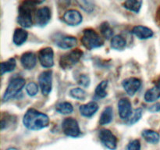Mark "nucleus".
<instances>
[{
  "label": "nucleus",
  "instance_id": "c85d7f7f",
  "mask_svg": "<svg viewBox=\"0 0 160 150\" xmlns=\"http://www.w3.org/2000/svg\"><path fill=\"white\" fill-rule=\"evenodd\" d=\"M142 114H143V111H142V109L141 108H138V109H135L134 111H133L132 114H131V117H129L128 120H127V123L128 125H133L134 123H136L137 122H138L140 120V119L142 118Z\"/></svg>",
  "mask_w": 160,
  "mask_h": 150
},
{
  "label": "nucleus",
  "instance_id": "dca6fc26",
  "mask_svg": "<svg viewBox=\"0 0 160 150\" xmlns=\"http://www.w3.org/2000/svg\"><path fill=\"white\" fill-rule=\"evenodd\" d=\"M132 33L141 40H145V39L151 38L154 35V32L149 28L142 25H138L133 28Z\"/></svg>",
  "mask_w": 160,
  "mask_h": 150
},
{
  "label": "nucleus",
  "instance_id": "9b49d317",
  "mask_svg": "<svg viewBox=\"0 0 160 150\" xmlns=\"http://www.w3.org/2000/svg\"><path fill=\"white\" fill-rule=\"evenodd\" d=\"M122 86L127 94L133 96L140 89L142 86V81L138 78H129L123 80Z\"/></svg>",
  "mask_w": 160,
  "mask_h": 150
},
{
  "label": "nucleus",
  "instance_id": "bb28decb",
  "mask_svg": "<svg viewBox=\"0 0 160 150\" xmlns=\"http://www.w3.org/2000/svg\"><path fill=\"white\" fill-rule=\"evenodd\" d=\"M99 30L102 35L106 39H109L110 38H112V35H113V30H112L110 24L108 22H102L100 24Z\"/></svg>",
  "mask_w": 160,
  "mask_h": 150
},
{
  "label": "nucleus",
  "instance_id": "f03ea898",
  "mask_svg": "<svg viewBox=\"0 0 160 150\" xmlns=\"http://www.w3.org/2000/svg\"><path fill=\"white\" fill-rule=\"evenodd\" d=\"M43 2L24 1L19 6L17 23L25 28H31L33 25V12L36 5L42 4Z\"/></svg>",
  "mask_w": 160,
  "mask_h": 150
},
{
  "label": "nucleus",
  "instance_id": "423d86ee",
  "mask_svg": "<svg viewBox=\"0 0 160 150\" xmlns=\"http://www.w3.org/2000/svg\"><path fill=\"white\" fill-rule=\"evenodd\" d=\"M62 129L64 134L68 137L78 138L81 135V129L78 122L73 117L64 119L62 123Z\"/></svg>",
  "mask_w": 160,
  "mask_h": 150
},
{
  "label": "nucleus",
  "instance_id": "6ab92c4d",
  "mask_svg": "<svg viewBox=\"0 0 160 150\" xmlns=\"http://www.w3.org/2000/svg\"><path fill=\"white\" fill-rule=\"evenodd\" d=\"M142 136L147 142L150 144H153V145L159 143L160 141L159 134L156 131H153V130H144L142 132Z\"/></svg>",
  "mask_w": 160,
  "mask_h": 150
},
{
  "label": "nucleus",
  "instance_id": "7c9ffc66",
  "mask_svg": "<svg viewBox=\"0 0 160 150\" xmlns=\"http://www.w3.org/2000/svg\"><path fill=\"white\" fill-rule=\"evenodd\" d=\"M78 3L80 6V7H81L83 10L88 12V13H91V12L94 10V8H95V6H94V3L92 2L78 1Z\"/></svg>",
  "mask_w": 160,
  "mask_h": 150
},
{
  "label": "nucleus",
  "instance_id": "a878e982",
  "mask_svg": "<svg viewBox=\"0 0 160 150\" xmlns=\"http://www.w3.org/2000/svg\"><path fill=\"white\" fill-rule=\"evenodd\" d=\"M108 81H102L101 83L98 84L95 91V95L98 98H104L107 96V92L106 88L108 87Z\"/></svg>",
  "mask_w": 160,
  "mask_h": 150
},
{
  "label": "nucleus",
  "instance_id": "393cba45",
  "mask_svg": "<svg viewBox=\"0 0 160 150\" xmlns=\"http://www.w3.org/2000/svg\"><path fill=\"white\" fill-rule=\"evenodd\" d=\"M56 110L59 113L62 114V115H67L73 112V107L71 103L68 102H62L58 103L56 106Z\"/></svg>",
  "mask_w": 160,
  "mask_h": 150
},
{
  "label": "nucleus",
  "instance_id": "b1692460",
  "mask_svg": "<svg viewBox=\"0 0 160 150\" xmlns=\"http://www.w3.org/2000/svg\"><path fill=\"white\" fill-rule=\"evenodd\" d=\"M17 62L14 58H10L8 60L4 61L1 63V74L4 75L5 73H9L15 70Z\"/></svg>",
  "mask_w": 160,
  "mask_h": 150
},
{
  "label": "nucleus",
  "instance_id": "4468645a",
  "mask_svg": "<svg viewBox=\"0 0 160 150\" xmlns=\"http://www.w3.org/2000/svg\"><path fill=\"white\" fill-rule=\"evenodd\" d=\"M56 45L60 48L69 49L75 47L78 44V40L75 37L70 35H61L56 39Z\"/></svg>",
  "mask_w": 160,
  "mask_h": 150
},
{
  "label": "nucleus",
  "instance_id": "72a5a7b5",
  "mask_svg": "<svg viewBox=\"0 0 160 150\" xmlns=\"http://www.w3.org/2000/svg\"><path fill=\"white\" fill-rule=\"evenodd\" d=\"M148 111L151 112H157L160 111V103H156L148 108Z\"/></svg>",
  "mask_w": 160,
  "mask_h": 150
},
{
  "label": "nucleus",
  "instance_id": "6e6552de",
  "mask_svg": "<svg viewBox=\"0 0 160 150\" xmlns=\"http://www.w3.org/2000/svg\"><path fill=\"white\" fill-rule=\"evenodd\" d=\"M38 83L42 95L45 96L49 95L52 88V72L46 70L41 73L38 77Z\"/></svg>",
  "mask_w": 160,
  "mask_h": 150
},
{
  "label": "nucleus",
  "instance_id": "1a4fd4ad",
  "mask_svg": "<svg viewBox=\"0 0 160 150\" xmlns=\"http://www.w3.org/2000/svg\"><path fill=\"white\" fill-rule=\"evenodd\" d=\"M39 62L45 68H51L54 65V52L50 47L42 48L38 54Z\"/></svg>",
  "mask_w": 160,
  "mask_h": 150
},
{
  "label": "nucleus",
  "instance_id": "412c9836",
  "mask_svg": "<svg viewBox=\"0 0 160 150\" xmlns=\"http://www.w3.org/2000/svg\"><path fill=\"white\" fill-rule=\"evenodd\" d=\"M113 119V110L111 106L105 108L99 118V123L101 125H106L111 123Z\"/></svg>",
  "mask_w": 160,
  "mask_h": 150
},
{
  "label": "nucleus",
  "instance_id": "7ed1b4c3",
  "mask_svg": "<svg viewBox=\"0 0 160 150\" xmlns=\"http://www.w3.org/2000/svg\"><path fill=\"white\" fill-rule=\"evenodd\" d=\"M81 42L84 48L88 50L100 48L104 45V40L95 30L87 28L83 31Z\"/></svg>",
  "mask_w": 160,
  "mask_h": 150
},
{
  "label": "nucleus",
  "instance_id": "f8f14e48",
  "mask_svg": "<svg viewBox=\"0 0 160 150\" xmlns=\"http://www.w3.org/2000/svg\"><path fill=\"white\" fill-rule=\"evenodd\" d=\"M62 20L69 26H78L83 20L82 15L76 9H69L64 12Z\"/></svg>",
  "mask_w": 160,
  "mask_h": 150
},
{
  "label": "nucleus",
  "instance_id": "5701e85b",
  "mask_svg": "<svg viewBox=\"0 0 160 150\" xmlns=\"http://www.w3.org/2000/svg\"><path fill=\"white\" fill-rule=\"evenodd\" d=\"M142 1H138V0H128V1L124 2L123 3V6L125 9H128V10L134 12L135 13H138L140 11L141 8H142Z\"/></svg>",
  "mask_w": 160,
  "mask_h": 150
},
{
  "label": "nucleus",
  "instance_id": "4be33fe9",
  "mask_svg": "<svg viewBox=\"0 0 160 150\" xmlns=\"http://www.w3.org/2000/svg\"><path fill=\"white\" fill-rule=\"evenodd\" d=\"M160 98V88L157 86L147 90L145 94V100L147 102H152Z\"/></svg>",
  "mask_w": 160,
  "mask_h": 150
},
{
  "label": "nucleus",
  "instance_id": "2f4dec72",
  "mask_svg": "<svg viewBox=\"0 0 160 150\" xmlns=\"http://www.w3.org/2000/svg\"><path fill=\"white\" fill-rule=\"evenodd\" d=\"M78 83L79 85L81 86V87L88 88L90 85V78L86 74H81L79 76V78H78Z\"/></svg>",
  "mask_w": 160,
  "mask_h": 150
},
{
  "label": "nucleus",
  "instance_id": "20e7f679",
  "mask_svg": "<svg viewBox=\"0 0 160 150\" xmlns=\"http://www.w3.org/2000/svg\"><path fill=\"white\" fill-rule=\"evenodd\" d=\"M82 56L83 52L79 48L64 53L59 59V66L63 70H70L79 62Z\"/></svg>",
  "mask_w": 160,
  "mask_h": 150
},
{
  "label": "nucleus",
  "instance_id": "f3484780",
  "mask_svg": "<svg viewBox=\"0 0 160 150\" xmlns=\"http://www.w3.org/2000/svg\"><path fill=\"white\" fill-rule=\"evenodd\" d=\"M98 109V105L95 102H90L87 104L80 106V113L84 117H92L95 115Z\"/></svg>",
  "mask_w": 160,
  "mask_h": 150
},
{
  "label": "nucleus",
  "instance_id": "0eeeda50",
  "mask_svg": "<svg viewBox=\"0 0 160 150\" xmlns=\"http://www.w3.org/2000/svg\"><path fill=\"white\" fill-rule=\"evenodd\" d=\"M98 138L106 148L110 150H115L117 147V138L112 131L103 128L98 131Z\"/></svg>",
  "mask_w": 160,
  "mask_h": 150
},
{
  "label": "nucleus",
  "instance_id": "473e14b6",
  "mask_svg": "<svg viewBox=\"0 0 160 150\" xmlns=\"http://www.w3.org/2000/svg\"><path fill=\"white\" fill-rule=\"evenodd\" d=\"M126 150H141V142L138 139H134L128 143Z\"/></svg>",
  "mask_w": 160,
  "mask_h": 150
},
{
  "label": "nucleus",
  "instance_id": "9d476101",
  "mask_svg": "<svg viewBox=\"0 0 160 150\" xmlns=\"http://www.w3.org/2000/svg\"><path fill=\"white\" fill-rule=\"evenodd\" d=\"M51 20V10L48 6L39 8L34 12V20L37 26L43 28L46 26Z\"/></svg>",
  "mask_w": 160,
  "mask_h": 150
},
{
  "label": "nucleus",
  "instance_id": "c9c22d12",
  "mask_svg": "<svg viewBox=\"0 0 160 150\" xmlns=\"http://www.w3.org/2000/svg\"><path fill=\"white\" fill-rule=\"evenodd\" d=\"M7 150H18V149L16 148H8Z\"/></svg>",
  "mask_w": 160,
  "mask_h": 150
},
{
  "label": "nucleus",
  "instance_id": "39448f33",
  "mask_svg": "<svg viewBox=\"0 0 160 150\" xmlns=\"http://www.w3.org/2000/svg\"><path fill=\"white\" fill-rule=\"evenodd\" d=\"M25 80L22 78H17L12 79L8 84L2 97L3 102H7L11 98L17 96L25 85Z\"/></svg>",
  "mask_w": 160,
  "mask_h": 150
},
{
  "label": "nucleus",
  "instance_id": "c756f323",
  "mask_svg": "<svg viewBox=\"0 0 160 150\" xmlns=\"http://www.w3.org/2000/svg\"><path fill=\"white\" fill-rule=\"evenodd\" d=\"M26 92L29 96H35L38 92V86L34 82L28 83L26 86Z\"/></svg>",
  "mask_w": 160,
  "mask_h": 150
},
{
  "label": "nucleus",
  "instance_id": "aec40b11",
  "mask_svg": "<svg viewBox=\"0 0 160 150\" xmlns=\"http://www.w3.org/2000/svg\"><path fill=\"white\" fill-rule=\"evenodd\" d=\"M111 48L113 49L117 50V51H123L125 49L127 45L126 39L122 35L117 34V35L113 36L111 39Z\"/></svg>",
  "mask_w": 160,
  "mask_h": 150
},
{
  "label": "nucleus",
  "instance_id": "ddd939ff",
  "mask_svg": "<svg viewBox=\"0 0 160 150\" xmlns=\"http://www.w3.org/2000/svg\"><path fill=\"white\" fill-rule=\"evenodd\" d=\"M118 111L120 118L128 120L133 112L131 101L127 98H121L118 102Z\"/></svg>",
  "mask_w": 160,
  "mask_h": 150
},
{
  "label": "nucleus",
  "instance_id": "a211bd4d",
  "mask_svg": "<svg viewBox=\"0 0 160 150\" xmlns=\"http://www.w3.org/2000/svg\"><path fill=\"white\" fill-rule=\"evenodd\" d=\"M28 38V31L23 28H17L12 35V42L17 46H20L27 41Z\"/></svg>",
  "mask_w": 160,
  "mask_h": 150
},
{
  "label": "nucleus",
  "instance_id": "2eb2a0df",
  "mask_svg": "<svg viewBox=\"0 0 160 150\" xmlns=\"http://www.w3.org/2000/svg\"><path fill=\"white\" fill-rule=\"evenodd\" d=\"M20 62L24 69L32 70L37 63V56L32 52H27L20 57Z\"/></svg>",
  "mask_w": 160,
  "mask_h": 150
},
{
  "label": "nucleus",
  "instance_id": "f257e3e1",
  "mask_svg": "<svg viewBox=\"0 0 160 150\" xmlns=\"http://www.w3.org/2000/svg\"><path fill=\"white\" fill-rule=\"evenodd\" d=\"M23 123L25 128L28 129L38 131L48 126L49 117L45 113L39 112L36 109H29L23 116Z\"/></svg>",
  "mask_w": 160,
  "mask_h": 150
},
{
  "label": "nucleus",
  "instance_id": "f704fd0d",
  "mask_svg": "<svg viewBox=\"0 0 160 150\" xmlns=\"http://www.w3.org/2000/svg\"><path fill=\"white\" fill-rule=\"evenodd\" d=\"M156 86H157V87H159L160 88V77L159 78H158L157 81L156 82Z\"/></svg>",
  "mask_w": 160,
  "mask_h": 150
},
{
  "label": "nucleus",
  "instance_id": "cd10ccee",
  "mask_svg": "<svg viewBox=\"0 0 160 150\" xmlns=\"http://www.w3.org/2000/svg\"><path fill=\"white\" fill-rule=\"evenodd\" d=\"M70 95L75 99L84 101L87 98L88 94L85 91L81 88H75L70 91Z\"/></svg>",
  "mask_w": 160,
  "mask_h": 150
}]
</instances>
